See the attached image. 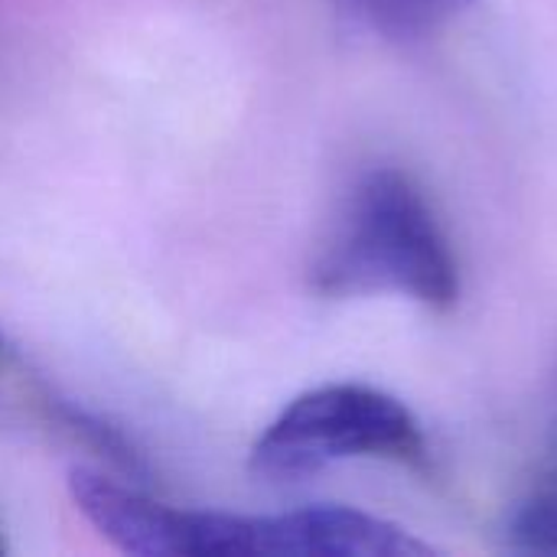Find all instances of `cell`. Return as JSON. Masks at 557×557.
Masks as SVG:
<instances>
[{"label":"cell","mask_w":557,"mask_h":557,"mask_svg":"<svg viewBox=\"0 0 557 557\" xmlns=\"http://www.w3.org/2000/svg\"><path fill=\"white\" fill-rule=\"evenodd\" d=\"M313 287L330 297L392 290L431 310L457 304V258L411 176L372 170L359 180L313 264Z\"/></svg>","instance_id":"cell-1"},{"label":"cell","mask_w":557,"mask_h":557,"mask_svg":"<svg viewBox=\"0 0 557 557\" xmlns=\"http://www.w3.org/2000/svg\"><path fill=\"white\" fill-rule=\"evenodd\" d=\"M349 457L421 463V424L379 388L323 385L294 398L268 424L251 450V467L268 480H300Z\"/></svg>","instance_id":"cell-2"},{"label":"cell","mask_w":557,"mask_h":557,"mask_svg":"<svg viewBox=\"0 0 557 557\" xmlns=\"http://www.w3.org/2000/svg\"><path fill=\"white\" fill-rule=\"evenodd\" d=\"M255 555L424 557L431 555V545L359 509L307 506L255 519Z\"/></svg>","instance_id":"cell-3"},{"label":"cell","mask_w":557,"mask_h":557,"mask_svg":"<svg viewBox=\"0 0 557 557\" xmlns=\"http://www.w3.org/2000/svg\"><path fill=\"white\" fill-rule=\"evenodd\" d=\"M69 493L75 509L124 555L189 557L193 512L153 503L95 470H72Z\"/></svg>","instance_id":"cell-4"},{"label":"cell","mask_w":557,"mask_h":557,"mask_svg":"<svg viewBox=\"0 0 557 557\" xmlns=\"http://www.w3.org/2000/svg\"><path fill=\"white\" fill-rule=\"evenodd\" d=\"M352 3L382 33L408 39V36H424V33L437 29L450 16L473 7L476 0H352Z\"/></svg>","instance_id":"cell-5"},{"label":"cell","mask_w":557,"mask_h":557,"mask_svg":"<svg viewBox=\"0 0 557 557\" xmlns=\"http://www.w3.org/2000/svg\"><path fill=\"white\" fill-rule=\"evenodd\" d=\"M512 542L522 552L557 555V486L539 490L512 516Z\"/></svg>","instance_id":"cell-6"},{"label":"cell","mask_w":557,"mask_h":557,"mask_svg":"<svg viewBox=\"0 0 557 557\" xmlns=\"http://www.w3.org/2000/svg\"><path fill=\"white\" fill-rule=\"evenodd\" d=\"M0 555H3V542H0Z\"/></svg>","instance_id":"cell-7"}]
</instances>
